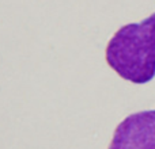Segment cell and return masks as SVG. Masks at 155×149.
I'll list each match as a JSON object with an SVG mask.
<instances>
[{"label":"cell","instance_id":"cell-1","mask_svg":"<svg viewBox=\"0 0 155 149\" xmlns=\"http://www.w3.org/2000/svg\"><path fill=\"white\" fill-rule=\"evenodd\" d=\"M106 62L120 77L146 84L155 77V12L117 30L105 50Z\"/></svg>","mask_w":155,"mask_h":149},{"label":"cell","instance_id":"cell-2","mask_svg":"<svg viewBox=\"0 0 155 149\" xmlns=\"http://www.w3.org/2000/svg\"><path fill=\"white\" fill-rule=\"evenodd\" d=\"M109 149H155V110L124 118L116 128Z\"/></svg>","mask_w":155,"mask_h":149}]
</instances>
